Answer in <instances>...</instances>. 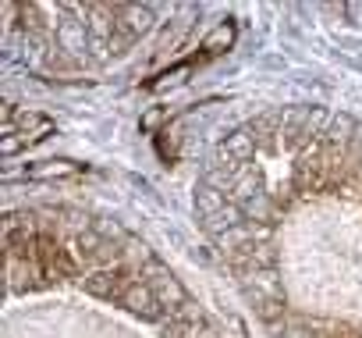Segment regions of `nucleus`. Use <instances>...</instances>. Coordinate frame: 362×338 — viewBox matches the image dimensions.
I'll return each mask as SVG.
<instances>
[{
    "label": "nucleus",
    "mask_w": 362,
    "mask_h": 338,
    "mask_svg": "<svg viewBox=\"0 0 362 338\" xmlns=\"http://www.w3.org/2000/svg\"><path fill=\"white\" fill-rule=\"evenodd\" d=\"M153 26V11L146 4H114V33L103 43L107 54H124L139 43V36Z\"/></svg>",
    "instance_id": "f257e3e1"
},
{
    "label": "nucleus",
    "mask_w": 362,
    "mask_h": 338,
    "mask_svg": "<svg viewBox=\"0 0 362 338\" xmlns=\"http://www.w3.org/2000/svg\"><path fill=\"white\" fill-rule=\"evenodd\" d=\"M139 274H142V281L160 295V303H163L170 313L185 310V306L192 303V295L185 292V285H181V281L174 278V271H170L160 257H146V260H142V267H139Z\"/></svg>",
    "instance_id": "f03ea898"
},
{
    "label": "nucleus",
    "mask_w": 362,
    "mask_h": 338,
    "mask_svg": "<svg viewBox=\"0 0 362 338\" xmlns=\"http://www.w3.org/2000/svg\"><path fill=\"white\" fill-rule=\"evenodd\" d=\"M117 306H124L132 317H139V320H146V324H163V320L170 317V310H167V306L160 303V295L142 281V274H135V278L124 285Z\"/></svg>",
    "instance_id": "7ed1b4c3"
},
{
    "label": "nucleus",
    "mask_w": 362,
    "mask_h": 338,
    "mask_svg": "<svg viewBox=\"0 0 362 338\" xmlns=\"http://www.w3.org/2000/svg\"><path fill=\"white\" fill-rule=\"evenodd\" d=\"M235 40H238V26H235L231 18L217 22V26L206 33V40H203V47H199V57H196V64H203V61H214V57L228 54V50L235 47Z\"/></svg>",
    "instance_id": "20e7f679"
},
{
    "label": "nucleus",
    "mask_w": 362,
    "mask_h": 338,
    "mask_svg": "<svg viewBox=\"0 0 362 338\" xmlns=\"http://www.w3.org/2000/svg\"><path fill=\"white\" fill-rule=\"evenodd\" d=\"M86 171V164H75L68 157H54V160H40L33 167H25V179H40V182H54V179H78Z\"/></svg>",
    "instance_id": "39448f33"
},
{
    "label": "nucleus",
    "mask_w": 362,
    "mask_h": 338,
    "mask_svg": "<svg viewBox=\"0 0 362 338\" xmlns=\"http://www.w3.org/2000/svg\"><path fill=\"white\" fill-rule=\"evenodd\" d=\"M11 132H15L25 146H33V142H43V139L54 132V121H50L47 114H40V111H22L18 121L11 125Z\"/></svg>",
    "instance_id": "423d86ee"
},
{
    "label": "nucleus",
    "mask_w": 362,
    "mask_h": 338,
    "mask_svg": "<svg viewBox=\"0 0 362 338\" xmlns=\"http://www.w3.org/2000/svg\"><path fill=\"white\" fill-rule=\"evenodd\" d=\"M167 107H156V111H146L142 114V121H139V128L146 132V135H160V125H167Z\"/></svg>",
    "instance_id": "0eeeda50"
},
{
    "label": "nucleus",
    "mask_w": 362,
    "mask_h": 338,
    "mask_svg": "<svg viewBox=\"0 0 362 338\" xmlns=\"http://www.w3.org/2000/svg\"><path fill=\"white\" fill-rule=\"evenodd\" d=\"M25 150V142L15 135V132H4L0 135V157H15V153H22Z\"/></svg>",
    "instance_id": "6e6552de"
}]
</instances>
